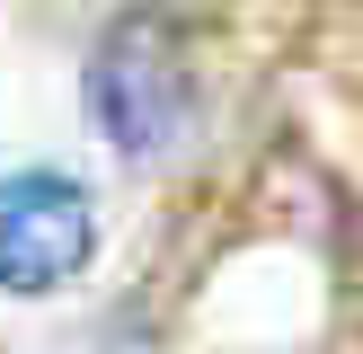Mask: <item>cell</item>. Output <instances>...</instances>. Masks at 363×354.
<instances>
[{"instance_id":"1","label":"cell","mask_w":363,"mask_h":354,"mask_svg":"<svg viewBox=\"0 0 363 354\" xmlns=\"http://www.w3.org/2000/svg\"><path fill=\"white\" fill-rule=\"evenodd\" d=\"M89 124L133 169L169 159L195 124V53L169 9H124L89 53Z\"/></svg>"},{"instance_id":"2","label":"cell","mask_w":363,"mask_h":354,"mask_svg":"<svg viewBox=\"0 0 363 354\" xmlns=\"http://www.w3.org/2000/svg\"><path fill=\"white\" fill-rule=\"evenodd\" d=\"M98 257V204L53 169L0 177V292H62Z\"/></svg>"}]
</instances>
